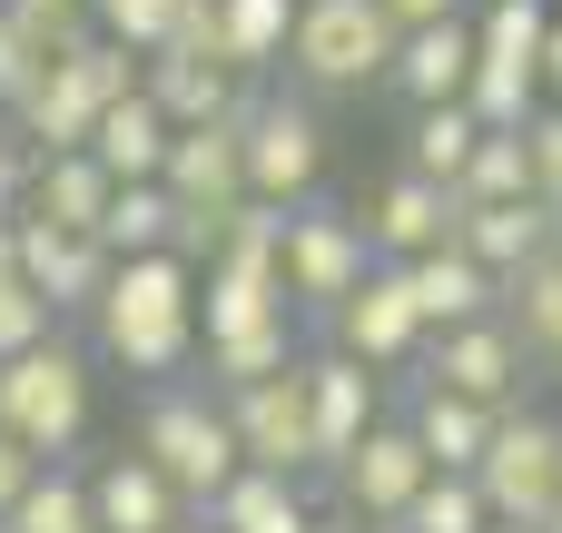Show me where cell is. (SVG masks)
<instances>
[{
    "label": "cell",
    "instance_id": "6da1fadb",
    "mask_svg": "<svg viewBox=\"0 0 562 533\" xmlns=\"http://www.w3.org/2000/svg\"><path fill=\"white\" fill-rule=\"evenodd\" d=\"M99 356L128 366L138 386H168L198 366V257L148 247V257H109V287L89 307Z\"/></svg>",
    "mask_w": 562,
    "mask_h": 533
},
{
    "label": "cell",
    "instance_id": "7a4b0ae2",
    "mask_svg": "<svg viewBox=\"0 0 562 533\" xmlns=\"http://www.w3.org/2000/svg\"><path fill=\"white\" fill-rule=\"evenodd\" d=\"M138 455L178 485L188 514H207L217 485L247 465V455H237V425H227V406H217V386H188V376L148 386V406H138Z\"/></svg>",
    "mask_w": 562,
    "mask_h": 533
},
{
    "label": "cell",
    "instance_id": "3957f363",
    "mask_svg": "<svg viewBox=\"0 0 562 533\" xmlns=\"http://www.w3.org/2000/svg\"><path fill=\"white\" fill-rule=\"evenodd\" d=\"M543 30L553 0H474V69H464V109L484 129H524L543 109Z\"/></svg>",
    "mask_w": 562,
    "mask_h": 533
},
{
    "label": "cell",
    "instance_id": "277c9868",
    "mask_svg": "<svg viewBox=\"0 0 562 533\" xmlns=\"http://www.w3.org/2000/svg\"><path fill=\"white\" fill-rule=\"evenodd\" d=\"M0 425L30 455H79V435H89V356L59 346V336L0 356Z\"/></svg>",
    "mask_w": 562,
    "mask_h": 533
},
{
    "label": "cell",
    "instance_id": "5b68a950",
    "mask_svg": "<svg viewBox=\"0 0 562 533\" xmlns=\"http://www.w3.org/2000/svg\"><path fill=\"white\" fill-rule=\"evenodd\" d=\"M474 495H484L494 524H543L562 504V425L504 406L494 435H484V455H474Z\"/></svg>",
    "mask_w": 562,
    "mask_h": 533
},
{
    "label": "cell",
    "instance_id": "8992f818",
    "mask_svg": "<svg viewBox=\"0 0 562 533\" xmlns=\"http://www.w3.org/2000/svg\"><path fill=\"white\" fill-rule=\"evenodd\" d=\"M385 59H395V20L375 0H296L286 69L306 89H366V79H385Z\"/></svg>",
    "mask_w": 562,
    "mask_h": 533
},
{
    "label": "cell",
    "instance_id": "52a82bcc",
    "mask_svg": "<svg viewBox=\"0 0 562 533\" xmlns=\"http://www.w3.org/2000/svg\"><path fill=\"white\" fill-rule=\"evenodd\" d=\"M237 158H247V198H267V208H296V198H316V178H326V119L306 109V99H247L237 109Z\"/></svg>",
    "mask_w": 562,
    "mask_h": 533
},
{
    "label": "cell",
    "instance_id": "ba28073f",
    "mask_svg": "<svg viewBox=\"0 0 562 533\" xmlns=\"http://www.w3.org/2000/svg\"><path fill=\"white\" fill-rule=\"evenodd\" d=\"M366 267H375V247H366V218H356V208H326V198H296V208H286V237H277L286 307H316V317H326Z\"/></svg>",
    "mask_w": 562,
    "mask_h": 533
},
{
    "label": "cell",
    "instance_id": "9c48e42d",
    "mask_svg": "<svg viewBox=\"0 0 562 533\" xmlns=\"http://www.w3.org/2000/svg\"><path fill=\"white\" fill-rule=\"evenodd\" d=\"M326 336H336V356H356V366H415L425 356V307H415V287H405V267L395 257H375L336 307H326Z\"/></svg>",
    "mask_w": 562,
    "mask_h": 533
},
{
    "label": "cell",
    "instance_id": "30bf717a",
    "mask_svg": "<svg viewBox=\"0 0 562 533\" xmlns=\"http://www.w3.org/2000/svg\"><path fill=\"white\" fill-rule=\"evenodd\" d=\"M415 366H425V386H454V396H474V406H494V415H504V406H524V366H533V356H524V336H514V326H504V307H494V317L435 326Z\"/></svg>",
    "mask_w": 562,
    "mask_h": 533
},
{
    "label": "cell",
    "instance_id": "8fae6325",
    "mask_svg": "<svg viewBox=\"0 0 562 533\" xmlns=\"http://www.w3.org/2000/svg\"><path fill=\"white\" fill-rule=\"evenodd\" d=\"M217 406H227L247 465H267V475H306V465H316V415H306V376H296V366L247 376V386H227Z\"/></svg>",
    "mask_w": 562,
    "mask_h": 533
},
{
    "label": "cell",
    "instance_id": "7c38bea8",
    "mask_svg": "<svg viewBox=\"0 0 562 533\" xmlns=\"http://www.w3.org/2000/svg\"><path fill=\"white\" fill-rule=\"evenodd\" d=\"M425 475H435V465H425V445H415V425H405V415H375V425L336 455V495H346V514H356V524H375V533L415 504V485H425Z\"/></svg>",
    "mask_w": 562,
    "mask_h": 533
},
{
    "label": "cell",
    "instance_id": "4fadbf2b",
    "mask_svg": "<svg viewBox=\"0 0 562 533\" xmlns=\"http://www.w3.org/2000/svg\"><path fill=\"white\" fill-rule=\"evenodd\" d=\"M356 218H366V247L405 267V257L445 247L464 208H454V188H445V178H425V168H395V178H385V188H375V198H366Z\"/></svg>",
    "mask_w": 562,
    "mask_h": 533
},
{
    "label": "cell",
    "instance_id": "5bb4252c",
    "mask_svg": "<svg viewBox=\"0 0 562 533\" xmlns=\"http://www.w3.org/2000/svg\"><path fill=\"white\" fill-rule=\"evenodd\" d=\"M20 277L49 297V317H89L99 287H109V247L89 227H49V218H20Z\"/></svg>",
    "mask_w": 562,
    "mask_h": 533
},
{
    "label": "cell",
    "instance_id": "9a60e30c",
    "mask_svg": "<svg viewBox=\"0 0 562 533\" xmlns=\"http://www.w3.org/2000/svg\"><path fill=\"white\" fill-rule=\"evenodd\" d=\"M89 514H99V533H178L198 524L188 504H178V485L128 445V455H109V465H89Z\"/></svg>",
    "mask_w": 562,
    "mask_h": 533
},
{
    "label": "cell",
    "instance_id": "2e32d148",
    "mask_svg": "<svg viewBox=\"0 0 562 533\" xmlns=\"http://www.w3.org/2000/svg\"><path fill=\"white\" fill-rule=\"evenodd\" d=\"M464 69H474V10L395 30V59H385V89H405V109H425V99H464Z\"/></svg>",
    "mask_w": 562,
    "mask_h": 533
},
{
    "label": "cell",
    "instance_id": "e0dca14e",
    "mask_svg": "<svg viewBox=\"0 0 562 533\" xmlns=\"http://www.w3.org/2000/svg\"><path fill=\"white\" fill-rule=\"evenodd\" d=\"M138 89L168 109V129H207V119H237V109H247L237 69L207 59V49H148V59H138Z\"/></svg>",
    "mask_w": 562,
    "mask_h": 533
},
{
    "label": "cell",
    "instance_id": "ac0fdd59",
    "mask_svg": "<svg viewBox=\"0 0 562 533\" xmlns=\"http://www.w3.org/2000/svg\"><path fill=\"white\" fill-rule=\"evenodd\" d=\"M405 287H415V307H425V336L504 307V277H494L484 257H464L454 237H445V247H425V257H405Z\"/></svg>",
    "mask_w": 562,
    "mask_h": 533
},
{
    "label": "cell",
    "instance_id": "d6986e66",
    "mask_svg": "<svg viewBox=\"0 0 562 533\" xmlns=\"http://www.w3.org/2000/svg\"><path fill=\"white\" fill-rule=\"evenodd\" d=\"M306 376V415H316V465H336L366 425H375V366H356V356H306L296 366Z\"/></svg>",
    "mask_w": 562,
    "mask_h": 533
},
{
    "label": "cell",
    "instance_id": "ffe728a7",
    "mask_svg": "<svg viewBox=\"0 0 562 533\" xmlns=\"http://www.w3.org/2000/svg\"><path fill=\"white\" fill-rule=\"evenodd\" d=\"M109 168L89 158V148H49V158H30V188H20V218H49V227H89L99 237V208H109Z\"/></svg>",
    "mask_w": 562,
    "mask_h": 533
},
{
    "label": "cell",
    "instance_id": "44dd1931",
    "mask_svg": "<svg viewBox=\"0 0 562 533\" xmlns=\"http://www.w3.org/2000/svg\"><path fill=\"white\" fill-rule=\"evenodd\" d=\"M454 247L484 257L494 277H514V267H533V257L553 247V208H543V198H484V208L454 218Z\"/></svg>",
    "mask_w": 562,
    "mask_h": 533
},
{
    "label": "cell",
    "instance_id": "7402d4cb",
    "mask_svg": "<svg viewBox=\"0 0 562 533\" xmlns=\"http://www.w3.org/2000/svg\"><path fill=\"white\" fill-rule=\"evenodd\" d=\"M316 504L296 495V475H267V465H237L217 485V504L198 514V533H306Z\"/></svg>",
    "mask_w": 562,
    "mask_h": 533
},
{
    "label": "cell",
    "instance_id": "603a6c76",
    "mask_svg": "<svg viewBox=\"0 0 562 533\" xmlns=\"http://www.w3.org/2000/svg\"><path fill=\"white\" fill-rule=\"evenodd\" d=\"M168 109L148 99V89H119L109 109H99V129H89V158L109 168V178H158L168 168Z\"/></svg>",
    "mask_w": 562,
    "mask_h": 533
},
{
    "label": "cell",
    "instance_id": "cb8c5ba5",
    "mask_svg": "<svg viewBox=\"0 0 562 533\" xmlns=\"http://www.w3.org/2000/svg\"><path fill=\"white\" fill-rule=\"evenodd\" d=\"M405 425H415V445H425L435 475H474V455H484V435H494V406H474V396H454V386H415Z\"/></svg>",
    "mask_w": 562,
    "mask_h": 533
},
{
    "label": "cell",
    "instance_id": "d4e9b609",
    "mask_svg": "<svg viewBox=\"0 0 562 533\" xmlns=\"http://www.w3.org/2000/svg\"><path fill=\"white\" fill-rule=\"evenodd\" d=\"M286 30H296V0H217V20H207V40L237 79L286 69Z\"/></svg>",
    "mask_w": 562,
    "mask_h": 533
},
{
    "label": "cell",
    "instance_id": "484cf974",
    "mask_svg": "<svg viewBox=\"0 0 562 533\" xmlns=\"http://www.w3.org/2000/svg\"><path fill=\"white\" fill-rule=\"evenodd\" d=\"M99 247L109 257H148V247H178V198L158 178H119L109 208H99Z\"/></svg>",
    "mask_w": 562,
    "mask_h": 533
},
{
    "label": "cell",
    "instance_id": "4316f807",
    "mask_svg": "<svg viewBox=\"0 0 562 533\" xmlns=\"http://www.w3.org/2000/svg\"><path fill=\"white\" fill-rule=\"evenodd\" d=\"M504 326L524 336V356L562 366V257H553V247H543L533 267H514V277H504Z\"/></svg>",
    "mask_w": 562,
    "mask_h": 533
},
{
    "label": "cell",
    "instance_id": "83f0119b",
    "mask_svg": "<svg viewBox=\"0 0 562 533\" xmlns=\"http://www.w3.org/2000/svg\"><path fill=\"white\" fill-rule=\"evenodd\" d=\"M0 533H99V514H89V475H79L69 455H49V465L30 475V495L0 514Z\"/></svg>",
    "mask_w": 562,
    "mask_h": 533
},
{
    "label": "cell",
    "instance_id": "f1b7e54d",
    "mask_svg": "<svg viewBox=\"0 0 562 533\" xmlns=\"http://www.w3.org/2000/svg\"><path fill=\"white\" fill-rule=\"evenodd\" d=\"M474 138H484V119H474L464 99H425V109L405 119V168H425V178L454 188V168L474 158Z\"/></svg>",
    "mask_w": 562,
    "mask_h": 533
},
{
    "label": "cell",
    "instance_id": "f546056e",
    "mask_svg": "<svg viewBox=\"0 0 562 533\" xmlns=\"http://www.w3.org/2000/svg\"><path fill=\"white\" fill-rule=\"evenodd\" d=\"M484 198H533V148H524V129H484L474 158L454 168V208H484Z\"/></svg>",
    "mask_w": 562,
    "mask_h": 533
},
{
    "label": "cell",
    "instance_id": "4dcf8cb0",
    "mask_svg": "<svg viewBox=\"0 0 562 533\" xmlns=\"http://www.w3.org/2000/svg\"><path fill=\"white\" fill-rule=\"evenodd\" d=\"M484 524H494V514H484L474 475H425V485H415V504H405L385 533H484Z\"/></svg>",
    "mask_w": 562,
    "mask_h": 533
},
{
    "label": "cell",
    "instance_id": "1f68e13d",
    "mask_svg": "<svg viewBox=\"0 0 562 533\" xmlns=\"http://www.w3.org/2000/svg\"><path fill=\"white\" fill-rule=\"evenodd\" d=\"M277 366H296V317H286V326H257V336L207 346V386H217V396H227V386H247V376H277Z\"/></svg>",
    "mask_w": 562,
    "mask_h": 533
},
{
    "label": "cell",
    "instance_id": "d6a6232c",
    "mask_svg": "<svg viewBox=\"0 0 562 533\" xmlns=\"http://www.w3.org/2000/svg\"><path fill=\"white\" fill-rule=\"evenodd\" d=\"M10 30L30 40V59H69L89 40V0H10Z\"/></svg>",
    "mask_w": 562,
    "mask_h": 533
},
{
    "label": "cell",
    "instance_id": "836d02e7",
    "mask_svg": "<svg viewBox=\"0 0 562 533\" xmlns=\"http://www.w3.org/2000/svg\"><path fill=\"white\" fill-rule=\"evenodd\" d=\"M89 30L148 59V49H168V30H178V0H89Z\"/></svg>",
    "mask_w": 562,
    "mask_h": 533
},
{
    "label": "cell",
    "instance_id": "e575fe53",
    "mask_svg": "<svg viewBox=\"0 0 562 533\" xmlns=\"http://www.w3.org/2000/svg\"><path fill=\"white\" fill-rule=\"evenodd\" d=\"M40 336H59V317H49V297L10 267L0 277V356H20V346H40Z\"/></svg>",
    "mask_w": 562,
    "mask_h": 533
},
{
    "label": "cell",
    "instance_id": "d590c367",
    "mask_svg": "<svg viewBox=\"0 0 562 533\" xmlns=\"http://www.w3.org/2000/svg\"><path fill=\"white\" fill-rule=\"evenodd\" d=\"M524 148H533V198H562V99L524 119Z\"/></svg>",
    "mask_w": 562,
    "mask_h": 533
},
{
    "label": "cell",
    "instance_id": "8d00e7d4",
    "mask_svg": "<svg viewBox=\"0 0 562 533\" xmlns=\"http://www.w3.org/2000/svg\"><path fill=\"white\" fill-rule=\"evenodd\" d=\"M40 465H49V455H30V445H20V435L0 425V514H10V504L30 495V475H40Z\"/></svg>",
    "mask_w": 562,
    "mask_h": 533
},
{
    "label": "cell",
    "instance_id": "74e56055",
    "mask_svg": "<svg viewBox=\"0 0 562 533\" xmlns=\"http://www.w3.org/2000/svg\"><path fill=\"white\" fill-rule=\"evenodd\" d=\"M395 30H415V20H454V10H474V0H375Z\"/></svg>",
    "mask_w": 562,
    "mask_h": 533
},
{
    "label": "cell",
    "instance_id": "f35d334b",
    "mask_svg": "<svg viewBox=\"0 0 562 533\" xmlns=\"http://www.w3.org/2000/svg\"><path fill=\"white\" fill-rule=\"evenodd\" d=\"M543 99H562V0H553V30H543Z\"/></svg>",
    "mask_w": 562,
    "mask_h": 533
},
{
    "label": "cell",
    "instance_id": "ab89813d",
    "mask_svg": "<svg viewBox=\"0 0 562 533\" xmlns=\"http://www.w3.org/2000/svg\"><path fill=\"white\" fill-rule=\"evenodd\" d=\"M20 267V208H0V277Z\"/></svg>",
    "mask_w": 562,
    "mask_h": 533
},
{
    "label": "cell",
    "instance_id": "60d3db41",
    "mask_svg": "<svg viewBox=\"0 0 562 533\" xmlns=\"http://www.w3.org/2000/svg\"><path fill=\"white\" fill-rule=\"evenodd\" d=\"M306 533H375V524H356V514H316Z\"/></svg>",
    "mask_w": 562,
    "mask_h": 533
},
{
    "label": "cell",
    "instance_id": "b9f144b4",
    "mask_svg": "<svg viewBox=\"0 0 562 533\" xmlns=\"http://www.w3.org/2000/svg\"><path fill=\"white\" fill-rule=\"evenodd\" d=\"M543 208H553V257H562V198H543Z\"/></svg>",
    "mask_w": 562,
    "mask_h": 533
},
{
    "label": "cell",
    "instance_id": "7bdbcfd3",
    "mask_svg": "<svg viewBox=\"0 0 562 533\" xmlns=\"http://www.w3.org/2000/svg\"><path fill=\"white\" fill-rule=\"evenodd\" d=\"M484 533H543V524H484Z\"/></svg>",
    "mask_w": 562,
    "mask_h": 533
},
{
    "label": "cell",
    "instance_id": "ee69618b",
    "mask_svg": "<svg viewBox=\"0 0 562 533\" xmlns=\"http://www.w3.org/2000/svg\"><path fill=\"white\" fill-rule=\"evenodd\" d=\"M543 533H562V504H553V514H543Z\"/></svg>",
    "mask_w": 562,
    "mask_h": 533
},
{
    "label": "cell",
    "instance_id": "f6af8a7d",
    "mask_svg": "<svg viewBox=\"0 0 562 533\" xmlns=\"http://www.w3.org/2000/svg\"><path fill=\"white\" fill-rule=\"evenodd\" d=\"M178 533H198V524H178Z\"/></svg>",
    "mask_w": 562,
    "mask_h": 533
}]
</instances>
